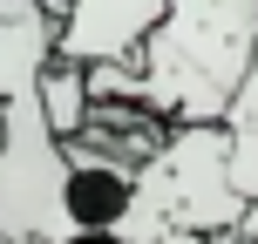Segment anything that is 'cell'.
I'll use <instances>...</instances> for the list:
<instances>
[{
	"mask_svg": "<svg viewBox=\"0 0 258 244\" xmlns=\"http://www.w3.org/2000/svg\"><path fill=\"white\" fill-rule=\"evenodd\" d=\"M54 34L61 14L48 0H0V102L27 95L54 68Z\"/></svg>",
	"mask_w": 258,
	"mask_h": 244,
	"instance_id": "obj_5",
	"label": "cell"
},
{
	"mask_svg": "<svg viewBox=\"0 0 258 244\" xmlns=\"http://www.w3.org/2000/svg\"><path fill=\"white\" fill-rule=\"evenodd\" d=\"M258 54V0H163L150 27L143 68V109L163 122H224Z\"/></svg>",
	"mask_w": 258,
	"mask_h": 244,
	"instance_id": "obj_1",
	"label": "cell"
},
{
	"mask_svg": "<svg viewBox=\"0 0 258 244\" xmlns=\"http://www.w3.org/2000/svg\"><path fill=\"white\" fill-rule=\"evenodd\" d=\"M238 224H245V197L231 190V129L177 122L163 149L136 170V197L116 231L136 244H211Z\"/></svg>",
	"mask_w": 258,
	"mask_h": 244,
	"instance_id": "obj_2",
	"label": "cell"
},
{
	"mask_svg": "<svg viewBox=\"0 0 258 244\" xmlns=\"http://www.w3.org/2000/svg\"><path fill=\"white\" fill-rule=\"evenodd\" d=\"M231 190L245 204H258V129H231Z\"/></svg>",
	"mask_w": 258,
	"mask_h": 244,
	"instance_id": "obj_8",
	"label": "cell"
},
{
	"mask_svg": "<svg viewBox=\"0 0 258 244\" xmlns=\"http://www.w3.org/2000/svg\"><path fill=\"white\" fill-rule=\"evenodd\" d=\"M68 231V142L27 89L0 102V244H54Z\"/></svg>",
	"mask_w": 258,
	"mask_h": 244,
	"instance_id": "obj_3",
	"label": "cell"
},
{
	"mask_svg": "<svg viewBox=\"0 0 258 244\" xmlns=\"http://www.w3.org/2000/svg\"><path fill=\"white\" fill-rule=\"evenodd\" d=\"M163 21V0H68L61 34H54V61H129L143 54L150 27Z\"/></svg>",
	"mask_w": 258,
	"mask_h": 244,
	"instance_id": "obj_4",
	"label": "cell"
},
{
	"mask_svg": "<svg viewBox=\"0 0 258 244\" xmlns=\"http://www.w3.org/2000/svg\"><path fill=\"white\" fill-rule=\"evenodd\" d=\"M224 122L231 129H258V54H251V75H245V89H238V102H231Z\"/></svg>",
	"mask_w": 258,
	"mask_h": 244,
	"instance_id": "obj_9",
	"label": "cell"
},
{
	"mask_svg": "<svg viewBox=\"0 0 258 244\" xmlns=\"http://www.w3.org/2000/svg\"><path fill=\"white\" fill-rule=\"evenodd\" d=\"M54 244H136V237H122V231H68V237H54Z\"/></svg>",
	"mask_w": 258,
	"mask_h": 244,
	"instance_id": "obj_10",
	"label": "cell"
},
{
	"mask_svg": "<svg viewBox=\"0 0 258 244\" xmlns=\"http://www.w3.org/2000/svg\"><path fill=\"white\" fill-rule=\"evenodd\" d=\"M34 102H41V116H48L54 136H82V122H89V82H82V68L75 61H54L48 75L34 82Z\"/></svg>",
	"mask_w": 258,
	"mask_h": 244,
	"instance_id": "obj_7",
	"label": "cell"
},
{
	"mask_svg": "<svg viewBox=\"0 0 258 244\" xmlns=\"http://www.w3.org/2000/svg\"><path fill=\"white\" fill-rule=\"evenodd\" d=\"M129 197H136L129 163H109V156L68 142V224L75 231H116L129 217Z\"/></svg>",
	"mask_w": 258,
	"mask_h": 244,
	"instance_id": "obj_6",
	"label": "cell"
}]
</instances>
